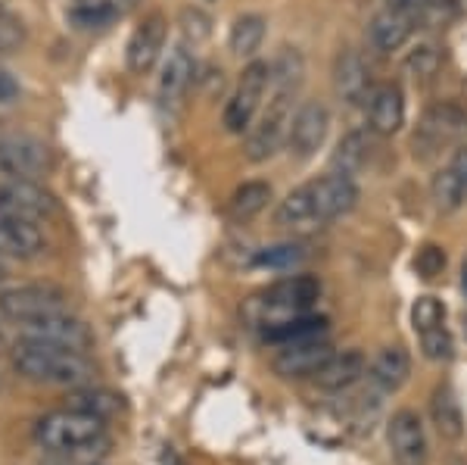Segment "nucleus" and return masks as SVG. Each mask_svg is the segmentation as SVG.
<instances>
[{"label": "nucleus", "mask_w": 467, "mask_h": 465, "mask_svg": "<svg viewBox=\"0 0 467 465\" xmlns=\"http://www.w3.org/2000/svg\"><path fill=\"white\" fill-rule=\"evenodd\" d=\"M303 54L296 48H284L281 57L271 63V97L268 107L259 112V119L246 132V160L265 163L287 144L290 119H293V100L303 85Z\"/></svg>", "instance_id": "obj_1"}, {"label": "nucleus", "mask_w": 467, "mask_h": 465, "mask_svg": "<svg viewBox=\"0 0 467 465\" xmlns=\"http://www.w3.org/2000/svg\"><path fill=\"white\" fill-rule=\"evenodd\" d=\"M13 369L22 378L35 381V385H57V387H85L94 381V365L85 354L75 350L54 347V343L32 341V337H19V343L10 350Z\"/></svg>", "instance_id": "obj_2"}, {"label": "nucleus", "mask_w": 467, "mask_h": 465, "mask_svg": "<svg viewBox=\"0 0 467 465\" xmlns=\"http://www.w3.org/2000/svg\"><path fill=\"white\" fill-rule=\"evenodd\" d=\"M321 297V281L315 275H290V279L275 281L262 294H255L246 303V316L255 325H271V322H281L290 316H303L312 312V306Z\"/></svg>", "instance_id": "obj_3"}, {"label": "nucleus", "mask_w": 467, "mask_h": 465, "mask_svg": "<svg viewBox=\"0 0 467 465\" xmlns=\"http://www.w3.org/2000/svg\"><path fill=\"white\" fill-rule=\"evenodd\" d=\"M107 438V418H97L81 409H57L35 422V444L54 456L75 453V449Z\"/></svg>", "instance_id": "obj_4"}, {"label": "nucleus", "mask_w": 467, "mask_h": 465, "mask_svg": "<svg viewBox=\"0 0 467 465\" xmlns=\"http://www.w3.org/2000/svg\"><path fill=\"white\" fill-rule=\"evenodd\" d=\"M268 88H271V63H265V59H250L244 66V72H240V81L234 88L231 100L224 103V129L231 134L250 132Z\"/></svg>", "instance_id": "obj_5"}, {"label": "nucleus", "mask_w": 467, "mask_h": 465, "mask_svg": "<svg viewBox=\"0 0 467 465\" xmlns=\"http://www.w3.org/2000/svg\"><path fill=\"white\" fill-rule=\"evenodd\" d=\"M57 312H69V297L54 284H19V288L0 291V316L19 325L57 316Z\"/></svg>", "instance_id": "obj_6"}, {"label": "nucleus", "mask_w": 467, "mask_h": 465, "mask_svg": "<svg viewBox=\"0 0 467 465\" xmlns=\"http://www.w3.org/2000/svg\"><path fill=\"white\" fill-rule=\"evenodd\" d=\"M387 447L396 465H431V440H427L424 418L409 407L389 416Z\"/></svg>", "instance_id": "obj_7"}, {"label": "nucleus", "mask_w": 467, "mask_h": 465, "mask_svg": "<svg viewBox=\"0 0 467 465\" xmlns=\"http://www.w3.org/2000/svg\"><path fill=\"white\" fill-rule=\"evenodd\" d=\"M50 147L32 134H4L0 138V175L37 182L50 169Z\"/></svg>", "instance_id": "obj_8"}, {"label": "nucleus", "mask_w": 467, "mask_h": 465, "mask_svg": "<svg viewBox=\"0 0 467 465\" xmlns=\"http://www.w3.org/2000/svg\"><path fill=\"white\" fill-rule=\"evenodd\" d=\"M334 343L327 341V334L321 337H308V341H293V343H281L277 347L275 359H271V369L275 375L287 381H299V378H315L321 372V365L334 356Z\"/></svg>", "instance_id": "obj_9"}, {"label": "nucleus", "mask_w": 467, "mask_h": 465, "mask_svg": "<svg viewBox=\"0 0 467 465\" xmlns=\"http://www.w3.org/2000/svg\"><path fill=\"white\" fill-rule=\"evenodd\" d=\"M0 209L6 216H26V219L35 222H47L59 213V204L54 194L37 182L6 178V182H0Z\"/></svg>", "instance_id": "obj_10"}, {"label": "nucleus", "mask_w": 467, "mask_h": 465, "mask_svg": "<svg viewBox=\"0 0 467 465\" xmlns=\"http://www.w3.org/2000/svg\"><path fill=\"white\" fill-rule=\"evenodd\" d=\"M22 337H32V341L54 343V347L75 350V354H88L94 347V334L81 319L69 316V312H57V316H44L35 322L22 325Z\"/></svg>", "instance_id": "obj_11"}, {"label": "nucleus", "mask_w": 467, "mask_h": 465, "mask_svg": "<svg viewBox=\"0 0 467 465\" xmlns=\"http://www.w3.org/2000/svg\"><path fill=\"white\" fill-rule=\"evenodd\" d=\"M330 132V112L318 100H306L303 107L293 112L290 132H287V147L296 160H312L321 150L324 138Z\"/></svg>", "instance_id": "obj_12"}, {"label": "nucleus", "mask_w": 467, "mask_h": 465, "mask_svg": "<svg viewBox=\"0 0 467 465\" xmlns=\"http://www.w3.org/2000/svg\"><path fill=\"white\" fill-rule=\"evenodd\" d=\"M312 194H315V209H318L321 225L343 219L358 204V185L352 182V175H343V172H330L324 178H315Z\"/></svg>", "instance_id": "obj_13"}, {"label": "nucleus", "mask_w": 467, "mask_h": 465, "mask_svg": "<svg viewBox=\"0 0 467 465\" xmlns=\"http://www.w3.org/2000/svg\"><path fill=\"white\" fill-rule=\"evenodd\" d=\"M165 37H169V22H165L162 13L147 16L131 32V37H128V50H125L128 69H131L134 75H147L162 54Z\"/></svg>", "instance_id": "obj_14"}, {"label": "nucleus", "mask_w": 467, "mask_h": 465, "mask_svg": "<svg viewBox=\"0 0 467 465\" xmlns=\"http://www.w3.org/2000/svg\"><path fill=\"white\" fill-rule=\"evenodd\" d=\"M334 88L349 107H365L374 94V81H371V66L365 63V57L358 50L346 48L337 54L334 63Z\"/></svg>", "instance_id": "obj_15"}, {"label": "nucleus", "mask_w": 467, "mask_h": 465, "mask_svg": "<svg viewBox=\"0 0 467 465\" xmlns=\"http://www.w3.org/2000/svg\"><path fill=\"white\" fill-rule=\"evenodd\" d=\"M368 385L374 387L378 394H399L405 385H409L411 378V356L405 347H399V343H393V347H383L378 356L368 363V372H365Z\"/></svg>", "instance_id": "obj_16"}, {"label": "nucleus", "mask_w": 467, "mask_h": 465, "mask_svg": "<svg viewBox=\"0 0 467 465\" xmlns=\"http://www.w3.org/2000/svg\"><path fill=\"white\" fill-rule=\"evenodd\" d=\"M368 372V359L361 350H343V354H334L327 363L321 365V372L315 375V385L327 394H343L349 387H356Z\"/></svg>", "instance_id": "obj_17"}, {"label": "nucleus", "mask_w": 467, "mask_h": 465, "mask_svg": "<svg viewBox=\"0 0 467 465\" xmlns=\"http://www.w3.org/2000/svg\"><path fill=\"white\" fill-rule=\"evenodd\" d=\"M275 225L284 231H315L321 228V219H318V209H315V194H312V182L293 187L287 197L277 204L275 209Z\"/></svg>", "instance_id": "obj_18"}, {"label": "nucleus", "mask_w": 467, "mask_h": 465, "mask_svg": "<svg viewBox=\"0 0 467 465\" xmlns=\"http://www.w3.org/2000/svg\"><path fill=\"white\" fill-rule=\"evenodd\" d=\"M44 250H47V235L41 231V222L26 219V216H6V225L0 231V253L35 259Z\"/></svg>", "instance_id": "obj_19"}, {"label": "nucleus", "mask_w": 467, "mask_h": 465, "mask_svg": "<svg viewBox=\"0 0 467 465\" xmlns=\"http://www.w3.org/2000/svg\"><path fill=\"white\" fill-rule=\"evenodd\" d=\"M368 119H371L374 134H396L405 125V94L402 88L387 81L378 85L368 100Z\"/></svg>", "instance_id": "obj_20"}, {"label": "nucleus", "mask_w": 467, "mask_h": 465, "mask_svg": "<svg viewBox=\"0 0 467 465\" xmlns=\"http://www.w3.org/2000/svg\"><path fill=\"white\" fill-rule=\"evenodd\" d=\"M197 79V59H193L191 48L187 44H175L169 50L162 63V75H160V94L165 103H178L181 97L187 94V88Z\"/></svg>", "instance_id": "obj_21"}, {"label": "nucleus", "mask_w": 467, "mask_h": 465, "mask_svg": "<svg viewBox=\"0 0 467 465\" xmlns=\"http://www.w3.org/2000/svg\"><path fill=\"white\" fill-rule=\"evenodd\" d=\"M467 129V119L464 112L455 107V103H436L424 112V122H420V132L414 141L420 144H431V147H440V144H449L455 141L458 134Z\"/></svg>", "instance_id": "obj_22"}, {"label": "nucleus", "mask_w": 467, "mask_h": 465, "mask_svg": "<svg viewBox=\"0 0 467 465\" xmlns=\"http://www.w3.org/2000/svg\"><path fill=\"white\" fill-rule=\"evenodd\" d=\"M414 32V16L402 10H393V6H387L383 13L371 19V28H368V37H371L374 50H380V54H393V50L405 48L409 44V37Z\"/></svg>", "instance_id": "obj_23"}, {"label": "nucleus", "mask_w": 467, "mask_h": 465, "mask_svg": "<svg viewBox=\"0 0 467 465\" xmlns=\"http://www.w3.org/2000/svg\"><path fill=\"white\" fill-rule=\"evenodd\" d=\"M431 418L436 425V434L442 440H462L467 425H464V409L458 394L449 385H440L431 396Z\"/></svg>", "instance_id": "obj_24"}, {"label": "nucleus", "mask_w": 467, "mask_h": 465, "mask_svg": "<svg viewBox=\"0 0 467 465\" xmlns=\"http://www.w3.org/2000/svg\"><path fill=\"white\" fill-rule=\"evenodd\" d=\"M327 316H315V312H303V316H290L281 322H271L262 328V341L265 343H293V341H308V337H321L327 334Z\"/></svg>", "instance_id": "obj_25"}, {"label": "nucleus", "mask_w": 467, "mask_h": 465, "mask_svg": "<svg viewBox=\"0 0 467 465\" xmlns=\"http://www.w3.org/2000/svg\"><path fill=\"white\" fill-rule=\"evenodd\" d=\"M262 41H265V16H259V13H244V16L234 19V26L228 32V48L234 57H240V59L255 57Z\"/></svg>", "instance_id": "obj_26"}, {"label": "nucleus", "mask_w": 467, "mask_h": 465, "mask_svg": "<svg viewBox=\"0 0 467 465\" xmlns=\"http://www.w3.org/2000/svg\"><path fill=\"white\" fill-rule=\"evenodd\" d=\"M268 200H271V185L253 178V182H244L240 187H234V194L228 200V216L234 222H250L268 206Z\"/></svg>", "instance_id": "obj_27"}, {"label": "nucleus", "mask_w": 467, "mask_h": 465, "mask_svg": "<svg viewBox=\"0 0 467 465\" xmlns=\"http://www.w3.org/2000/svg\"><path fill=\"white\" fill-rule=\"evenodd\" d=\"M69 407L72 409H81V412H90L97 418H112L119 409H122V396L107 391V387H75L72 396H69Z\"/></svg>", "instance_id": "obj_28"}, {"label": "nucleus", "mask_w": 467, "mask_h": 465, "mask_svg": "<svg viewBox=\"0 0 467 465\" xmlns=\"http://www.w3.org/2000/svg\"><path fill=\"white\" fill-rule=\"evenodd\" d=\"M368 156H371V138H368V132H349L334 150V172L356 175L368 163Z\"/></svg>", "instance_id": "obj_29"}, {"label": "nucleus", "mask_w": 467, "mask_h": 465, "mask_svg": "<svg viewBox=\"0 0 467 465\" xmlns=\"http://www.w3.org/2000/svg\"><path fill=\"white\" fill-rule=\"evenodd\" d=\"M431 194H433V204L440 206L442 213H455V209H462L467 204V187L462 185V178H458L449 166L433 175Z\"/></svg>", "instance_id": "obj_30"}, {"label": "nucleus", "mask_w": 467, "mask_h": 465, "mask_svg": "<svg viewBox=\"0 0 467 465\" xmlns=\"http://www.w3.org/2000/svg\"><path fill=\"white\" fill-rule=\"evenodd\" d=\"M69 19L75 28H107L109 22L119 19V10L112 0H78V4H72L69 10Z\"/></svg>", "instance_id": "obj_31"}, {"label": "nucleus", "mask_w": 467, "mask_h": 465, "mask_svg": "<svg viewBox=\"0 0 467 465\" xmlns=\"http://www.w3.org/2000/svg\"><path fill=\"white\" fill-rule=\"evenodd\" d=\"M306 259V247L299 241H284V244H271V247H262V250L253 253V266L255 269H293Z\"/></svg>", "instance_id": "obj_32"}, {"label": "nucleus", "mask_w": 467, "mask_h": 465, "mask_svg": "<svg viewBox=\"0 0 467 465\" xmlns=\"http://www.w3.org/2000/svg\"><path fill=\"white\" fill-rule=\"evenodd\" d=\"M446 325V303L433 294H424L414 300L411 306V328L414 334H427V332H436V328Z\"/></svg>", "instance_id": "obj_33"}, {"label": "nucleus", "mask_w": 467, "mask_h": 465, "mask_svg": "<svg viewBox=\"0 0 467 465\" xmlns=\"http://www.w3.org/2000/svg\"><path fill=\"white\" fill-rule=\"evenodd\" d=\"M418 341H420V354L431 359V363H449L455 356V341H451V332L446 325L436 328V332L418 334Z\"/></svg>", "instance_id": "obj_34"}, {"label": "nucleus", "mask_w": 467, "mask_h": 465, "mask_svg": "<svg viewBox=\"0 0 467 465\" xmlns=\"http://www.w3.org/2000/svg\"><path fill=\"white\" fill-rule=\"evenodd\" d=\"M26 37H28L26 22L0 4V54H13V50H19L22 44H26Z\"/></svg>", "instance_id": "obj_35"}, {"label": "nucleus", "mask_w": 467, "mask_h": 465, "mask_svg": "<svg viewBox=\"0 0 467 465\" xmlns=\"http://www.w3.org/2000/svg\"><path fill=\"white\" fill-rule=\"evenodd\" d=\"M440 63H442V57L436 44H418L409 54V59H405V69H409L414 79H431V75H436V69H440Z\"/></svg>", "instance_id": "obj_36"}, {"label": "nucleus", "mask_w": 467, "mask_h": 465, "mask_svg": "<svg viewBox=\"0 0 467 465\" xmlns=\"http://www.w3.org/2000/svg\"><path fill=\"white\" fill-rule=\"evenodd\" d=\"M414 269H418V275L427 281L440 279L442 269H446V250H442L440 244H424L418 250V257H414Z\"/></svg>", "instance_id": "obj_37"}, {"label": "nucleus", "mask_w": 467, "mask_h": 465, "mask_svg": "<svg viewBox=\"0 0 467 465\" xmlns=\"http://www.w3.org/2000/svg\"><path fill=\"white\" fill-rule=\"evenodd\" d=\"M184 32L193 35V41L209 37V19L200 10H184Z\"/></svg>", "instance_id": "obj_38"}, {"label": "nucleus", "mask_w": 467, "mask_h": 465, "mask_svg": "<svg viewBox=\"0 0 467 465\" xmlns=\"http://www.w3.org/2000/svg\"><path fill=\"white\" fill-rule=\"evenodd\" d=\"M19 94H22V88H19V81L13 79L6 69H0V103H13V100H19Z\"/></svg>", "instance_id": "obj_39"}, {"label": "nucleus", "mask_w": 467, "mask_h": 465, "mask_svg": "<svg viewBox=\"0 0 467 465\" xmlns=\"http://www.w3.org/2000/svg\"><path fill=\"white\" fill-rule=\"evenodd\" d=\"M449 169H451V172H455V175H458V178H462V185L467 187V147H462V150H455V156H451Z\"/></svg>", "instance_id": "obj_40"}, {"label": "nucleus", "mask_w": 467, "mask_h": 465, "mask_svg": "<svg viewBox=\"0 0 467 465\" xmlns=\"http://www.w3.org/2000/svg\"><path fill=\"white\" fill-rule=\"evenodd\" d=\"M427 4H431V0H389L393 10H402V13H409V16H418Z\"/></svg>", "instance_id": "obj_41"}, {"label": "nucleus", "mask_w": 467, "mask_h": 465, "mask_svg": "<svg viewBox=\"0 0 467 465\" xmlns=\"http://www.w3.org/2000/svg\"><path fill=\"white\" fill-rule=\"evenodd\" d=\"M116 4V10H119V16H128V13L134 10V6L140 4V0H112Z\"/></svg>", "instance_id": "obj_42"}, {"label": "nucleus", "mask_w": 467, "mask_h": 465, "mask_svg": "<svg viewBox=\"0 0 467 465\" xmlns=\"http://www.w3.org/2000/svg\"><path fill=\"white\" fill-rule=\"evenodd\" d=\"M462 291H464V297H467V259H464V266H462Z\"/></svg>", "instance_id": "obj_43"}, {"label": "nucleus", "mask_w": 467, "mask_h": 465, "mask_svg": "<svg viewBox=\"0 0 467 465\" xmlns=\"http://www.w3.org/2000/svg\"><path fill=\"white\" fill-rule=\"evenodd\" d=\"M10 347V341H6V334H4V328H0V354H4V350Z\"/></svg>", "instance_id": "obj_44"}, {"label": "nucleus", "mask_w": 467, "mask_h": 465, "mask_svg": "<svg viewBox=\"0 0 467 465\" xmlns=\"http://www.w3.org/2000/svg\"><path fill=\"white\" fill-rule=\"evenodd\" d=\"M6 275H10V272H6V266H4V259H0V284H4V281H6Z\"/></svg>", "instance_id": "obj_45"}, {"label": "nucleus", "mask_w": 467, "mask_h": 465, "mask_svg": "<svg viewBox=\"0 0 467 465\" xmlns=\"http://www.w3.org/2000/svg\"><path fill=\"white\" fill-rule=\"evenodd\" d=\"M4 225H6V213L0 209V231H4Z\"/></svg>", "instance_id": "obj_46"}, {"label": "nucleus", "mask_w": 467, "mask_h": 465, "mask_svg": "<svg viewBox=\"0 0 467 465\" xmlns=\"http://www.w3.org/2000/svg\"><path fill=\"white\" fill-rule=\"evenodd\" d=\"M0 391H4V375H0Z\"/></svg>", "instance_id": "obj_47"}, {"label": "nucleus", "mask_w": 467, "mask_h": 465, "mask_svg": "<svg viewBox=\"0 0 467 465\" xmlns=\"http://www.w3.org/2000/svg\"><path fill=\"white\" fill-rule=\"evenodd\" d=\"M75 4H78V0H75Z\"/></svg>", "instance_id": "obj_48"}]
</instances>
